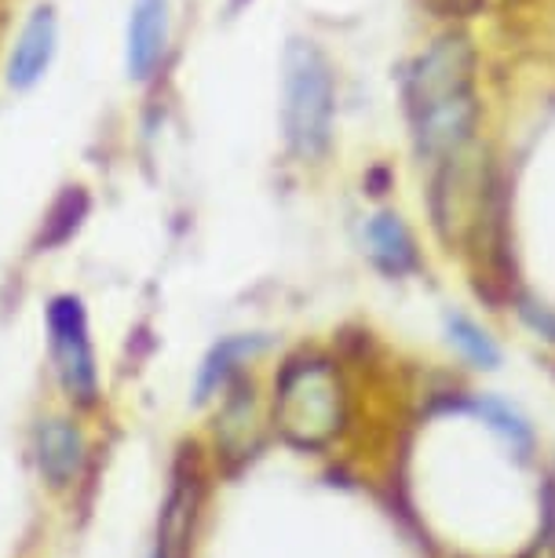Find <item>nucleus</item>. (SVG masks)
<instances>
[{
	"instance_id": "nucleus-9",
	"label": "nucleus",
	"mask_w": 555,
	"mask_h": 558,
	"mask_svg": "<svg viewBox=\"0 0 555 558\" xmlns=\"http://www.w3.org/2000/svg\"><path fill=\"white\" fill-rule=\"evenodd\" d=\"M37 463L51 486H70L85 463V438L70 420H45L37 427Z\"/></svg>"
},
{
	"instance_id": "nucleus-14",
	"label": "nucleus",
	"mask_w": 555,
	"mask_h": 558,
	"mask_svg": "<svg viewBox=\"0 0 555 558\" xmlns=\"http://www.w3.org/2000/svg\"><path fill=\"white\" fill-rule=\"evenodd\" d=\"M446 336L475 368H497L500 365V351H497V343L490 340V332L479 329V325L471 318H464V314H446Z\"/></svg>"
},
{
	"instance_id": "nucleus-2",
	"label": "nucleus",
	"mask_w": 555,
	"mask_h": 558,
	"mask_svg": "<svg viewBox=\"0 0 555 558\" xmlns=\"http://www.w3.org/2000/svg\"><path fill=\"white\" fill-rule=\"evenodd\" d=\"M275 424L297 449H326L348 424V391L329 362H292L275 387Z\"/></svg>"
},
{
	"instance_id": "nucleus-13",
	"label": "nucleus",
	"mask_w": 555,
	"mask_h": 558,
	"mask_svg": "<svg viewBox=\"0 0 555 558\" xmlns=\"http://www.w3.org/2000/svg\"><path fill=\"white\" fill-rule=\"evenodd\" d=\"M468 409L483 416V424H490V430H494V435L505 441V446L516 452L519 460H530L533 430H530L527 420H522L519 409H511L508 402H500V398H475Z\"/></svg>"
},
{
	"instance_id": "nucleus-5",
	"label": "nucleus",
	"mask_w": 555,
	"mask_h": 558,
	"mask_svg": "<svg viewBox=\"0 0 555 558\" xmlns=\"http://www.w3.org/2000/svg\"><path fill=\"white\" fill-rule=\"evenodd\" d=\"M48 332H51V354H56L59 380L67 387V395L77 405H92L99 395L96 354H92L85 307H81L77 296H59L51 303Z\"/></svg>"
},
{
	"instance_id": "nucleus-10",
	"label": "nucleus",
	"mask_w": 555,
	"mask_h": 558,
	"mask_svg": "<svg viewBox=\"0 0 555 558\" xmlns=\"http://www.w3.org/2000/svg\"><path fill=\"white\" fill-rule=\"evenodd\" d=\"M197 511V482L194 475H180L165 500L161 522H157V555L154 558H191V533Z\"/></svg>"
},
{
	"instance_id": "nucleus-7",
	"label": "nucleus",
	"mask_w": 555,
	"mask_h": 558,
	"mask_svg": "<svg viewBox=\"0 0 555 558\" xmlns=\"http://www.w3.org/2000/svg\"><path fill=\"white\" fill-rule=\"evenodd\" d=\"M56 40H59L56 12H51V8H37L15 40L12 62H8V84H12V88L37 84L40 73L48 70L51 56H56Z\"/></svg>"
},
{
	"instance_id": "nucleus-3",
	"label": "nucleus",
	"mask_w": 555,
	"mask_h": 558,
	"mask_svg": "<svg viewBox=\"0 0 555 558\" xmlns=\"http://www.w3.org/2000/svg\"><path fill=\"white\" fill-rule=\"evenodd\" d=\"M281 124L286 143L300 161H318L333 140V92L329 59L311 40H292L286 48V77H281Z\"/></svg>"
},
{
	"instance_id": "nucleus-12",
	"label": "nucleus",
	"mask_w": 555,
	"mask_h": 558,
	"mask_svg": "<svg viewBox=\"0 0 555 558\" xmlns=\"http://www.w3.org/2000/svg\"><path fill=\"white\" fill-rule=\"evenodd\" d=\"M267 347L264 336H230V340L216 343L208 351L202 373H197V387H194V402H208L216 391H224L230 376L238 373V365L249 362L253 354H260Z\"/></svg>"
},
{
	"instance_id": "nucleus-11",
	"label": "nucleus",
	"mask_w": 555,
	"mask_h": 558,
	"mask_svg": "<svg viewBox=\"0 0 555 558\" xmlns=\"http://www.w3.org/2000/svg\"><path fill=\"white\" fill-rule=\"evenodd\" d=\"M216 441L227 460L253 457L260 446V420H256V395L253 387L238 384L234 395L227 398L224 413L216 420Z\"/></svg>"
},
{
	"instance_id": "nucleus-1",
	"label": "nucleus",
	"mask_w": 555,
	"mask_h": 558,
	"mask_svg": "<svg viewBox=\"0 0 555 558\" xmlns=\"http://www.w3.org/2000/svg\"><path fill=\"white\" fill-rule=\"evenodd\" d=\"M406 110L421 161L438 165L475 140V51L464 34H443L406 73Z\"/></svg>"
},
{
	"instance_id": "nucleus-15",
	"label": "nucleus",
	"mask_w": 555,
	"mask_h": 558,
	"mask_svg": "<svg viewBox=\"0 0 555 558\" xmlns=\"http://www.w3.org/2000/svg\"><path fill=\"white\" fill-rule=\"evenodd\" d=\"M88 213V197L73 186V191H67L59 197V205L51 208V216H48V223H45V234H40V241L45 245H62L73 230H77V223H81V216Z\"/></svg>"
},
{
	"instance_id": "nucleus-17",
	"label": "nucleus",
	"mask_w": 555,
	"mask_h": 558,
	"mask_svg": "<svg viewBox=\"0 0 555 558\" xmlns=\"http://www.w3.org/2000/svg\"><path fill=\"white\" fill-rule=\"evenodd\" d=\"M519 314H522V322H527L533 332L555 343V311L541 307V303H533V300H519Z\"/></svg>"
},
{
	"instance_id": "nucleus-16",
	"label": "nucleus",
	"mask_w": 555,
	"mask_h": 558,
	"mask_svg": "<svg viewBox=\"0 0 555 558\" xmlns=\"http://www.w3.org/2000/svg\"><path fill=\"white\" fill-rule=\"evenodd\" d=\"M527 558H555V486L544 489V530Z\"/></svg>"
},
{
	"instance_id": "nucleus-4",
	"label": "nucleus",
	"mask_w": 555,
	"mask_h": 558,
	"mask_svg": "<svg viewBox=\"0 0 555 558\" xmlns=\"http://www.w3.org/2000/svg\"><path fill=\"white\" fill-rule=\"evenodd\" d=\"M432 179V219L435 230L446 245H460L471 241L475 230L483 227V219L490 213V205L497 202V183L490 175V168L483 161V154L471 150V143L464 150L443 157Z\"/></svg>"
},
{
	"instance_id": "nucleus-6",
	"label": "nucleus",
	"mask_w": 555,
	"mask_h": 558,
	"mask_svg": "<svg viewBox=\"0 0 555 558\" xmlns=\"http://www.w3.org/2000/svg\"><path fill=\"white\" fill-rule=\"evenodd\" d=\"M169 48V0H135L129 23V73L146 81Z\"/></svg>"
},
{
	"instance_id": "nucleus-8",
	"label": "nucleus",
	"mask_w": 555,
	"mask_h": 558,
	"mask_svg": "<svg viewBox=\"0 0 555 558\" xmlns=\"http://www.w3.org/2000/svg\"><path fill=\"white\" fill-rule=\"evenodd\" d=\"M365 245H370V259L387 278H406V274H413L421 267L410 227L395 213H376L370 223H365Z\"/></svg>"
}]
</instances>
